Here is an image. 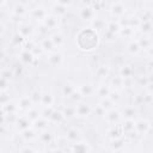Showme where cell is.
Instances as JSON below:
<instances>
[{
	"label": "cell",
	"mask_w": 153,
	"mask_h": 153,
	"mask_svg": "<svg viewBox=\"0 0 153 153\" xmlns=\"http://www.w3.org/2000/svg\"><path fill=\"white\" fill-rule=\"evenodd\" d=\"M98 33L94 29H86L79 32L78 35V45L84 51L93 50L98 47Z\"/></svg>",
	"instance_id": "cell-1"
},
{
	"label": "cell",
	"mask_w": 153,
	"mask_h": 153,
	"mask_svg": "<svg viewBox=\"0 0 153 153\" xmlns=\"http://www.w3.org/2000/svg\"><path fill=\"white\" fill-rule=\"evenodd\" d=\"M44 26L48 29H55L59 24V18L56 16H45V18L43 19Z\"/></svg>",
	"instance_id": "cell-2"
},
{
	"label": "cell",
	"mask_w": 153,
	"mask_h": 153,
	"mask_svg": "<svg viewBox=\"0 0 153 153\" xmlns=\"http://www.w3.org/2000/svg\"><path fill=\"white\" fill-rule=\"evenodd\" d=\"M74 110H75V114H76L78 116H80V117L87 116V115L90 114V111H91L90 106H88L87 104H82V103L78 104V105L74 108Z\"/></svg>",
	"instance_id": "cell-3"
},
{
	"label": "cell",
	"mask_w": 153,
	"mask_h": 153,
	"mask_svg": "<svg viewBox=\"0 0 153 153\" xmlns=\"http://www.w3.org/2000/svg\"><path fill=\"white\" fill-rule=\"evenodd\" d=\"M94 17V12L90 6H85L84 8H81L80 11V18L84 20H91Z\"/></svg>",
	"instance_id": "cell-4"
},
{
	"label": "cell",
	"mask_w": 153,
	"mask_h": 153,
	"mask_svg": "<svg viewBox=\"0 0 153 153\" xmlns=\"http://www.w3.org/2000/svg\"><path fill=\"white\" fill-rule=\"evenodd\" d=\"M105 117H106V120H108L110 123H115V122H117V121L120 120L121 115H120V112H118L117 110H115V109L112 108V109L108 110V112L105 114Z\"/></svg>",
	"instance_id": "cell-5"
},
{
	"label": "cell",
	"mask_w": 153,
	"mask_h": 153,
	"mask_svg": "<svg viewBox=\"0 0 153 153\" xmlns=\"http://www.w3.org/2000/svg\"><path fill=\"white\" fill-rule=\"evenodd\" d=\"M48 61H49L50 65L57 66V65H60L62 62V55L60 53H51L49 55V57H48Z\"/></svg>",
	"instance_id": "cell-6"
},
{
	"label": "cell",
	"mask_w": 153,
	"mask_h": 153,
	"mask_svg": "<svg viewBox=\"0 0 153 153\" xmlns=\"http://www.w3.org/2000/svg\"><path fill=\"white\" fill-rule=\"evenodd\" d=\"M78 91L80 92V94H81L82 97H86V96L92 94V93L94 92V88H93V86L90 85V84H84V85L80 86V88H79Z\"/></svg>",
	"instance_id": "cell-7"
},
{
	"label": "cell",
	"mask_w": 153,
	"mask_h": 153,
	"mask_svg": "<svg viewBox=\"0 0 153 153\" xmlns=\"http://www.w3.org/2000/svg\"><path fill=\"white\" fill-rule=\"evenodd\" d=\"M111 13H112L114 16H116V17L122 16V14L124 13V6H123L122 4H120V2L114 4L112 7H111Z\"/></svg>",
	"instance_id": "cell-8"
},
{
	"label": "cell",
	"mask_w": 153,
	"mask_h": 153,
	"mask_svg": "<svg viewBox=\"0 0 153 153\" xmlns=\"http://www.w3.org/2000/svg\"><path fill=\"white\" fill-rule=\"evenodd\" d=\"M105 111H108V110H110V109H112L114 108V105H115V103H114V100L111 99V98H109V97H105V98H102V100H100V104H99Z\"/></svg>",
	"instance_id": "cell-9"
},
{
	"label": "cell",
	"mask_w": 153,
	"mask_h": 153,
	"mask_svg": "<svg viewBox=\"0 0 153 153\" xmlns=\"http://www.w3.org/2000/svg\"><path fill=\"white\" fill-rule=\"evenodd\" d=\"M140 50H141V48H140V44H139L137 41H131V42L128 44V51H129L131 55L139 54Z\"/></svg>",
	"instance_id": "cell-10"
},
{
	"label": "cell",
	"mask_w": 153,
	"mask_h": 153,
	"mask_svg": "<svg viewBox=\"0 0 153 153\" xmlns=\"http://www.w3.org/2000/svg\"><path fill=\"white\" fill-rule=\"evenodd\" d=\"M96 92H97V94H98L100 98H105V97H109V96H110V88H109V86H106V85H100V86H98V88L96 90Z\"/></svg>",
	"instance_id": "cell-11"
},
{
	"label": "cell",
	"mask_w": 153,
	"mask_h": 153,
	"mask_svg": "<svg viewBox=\"0 0 153 153\" xmlns=\"http://www.w3.org/2000/svg\"><path fill=\"white\" fill-rule=\"evenodd\" d=\"M35 59L33 54L29 50H24L20 53V60L24 62V63H31V61Z\"/></svg>",
	"instance_id": "cell-12"
},
{
	"label": "cell",
	"mask_w": 153,
	"mask_h": 153,
	"mask_svg": "<svg viewBox=\"0 0 153 153\" xmlns=\"http://www.w3.org/2000/svg\"><path fill=\"white\" fill-rule=\"evenodd\" d=\"M31 14H32V17H33L35 19H44L45 16H47V12L44 11V8L38 7V8H35Z\"/></svg>",
	"instance_id": "cell-13"
},
{
	"label": "cell",
	"mask_w": 153,
	"mask_h": 153,
	"mask_svg": "<svg viewBox=\"0 0 153 153\" xmlns=\"http://www.w3.org/2000/svg\"><path fill=\"white\" fill-rule=\"evenodd\" d=\"M31 32H32V29H31L30 25H22V26L19 27V31H18V33H19L23 38H26Z\"/></svg>",
	"instance_id": "cell-14"
},
{
	"label": "cell",
	"mask_w": 153,
	"mask_h": 153,
	"mask_svg": "<svg viewBox=\"0 0 153 153\" xmlns=\"http://www.w3.org/2000/svg\"><path fill=\"white\" fill-rule=\"evenodd\" d=\"M54 43H53V41L50 39V38H45V39H43V42H42V44H41V48L43 49V50H45V51H51L53 49H54Z\"/></svg>",
	"instance_id": "cell-15"
},
{
	"label": "cell",
	"mask_w": 153,
	"mask_h": 153,
	"mask_svg": "<svg viewBox=\"0 0 153 153\" xmlns=\"http://www.w3.org/2000/svg\"><path fill=\"white\" fill-rule=\"evenodd\" d=\"M50 39L53 41V43H54V45H55V47H56V45H57V47H60V45L63 43V41H65V39H63V36H62L60 32L54 33V35L50 37Z\"/></svg>",
	"instance_id": "cell-16"
},
{
	"label": "cell",
	"mask_w": 153,
	"mask_h": 153,
	"mask_svg": "<svg viewBox=\"0 0 153 153\" xmlns=\"http://www.w3.org/2000/svg\"><path fill=\"white\" fill-rule=\"evenodd\" d=\"M18 104H19L18 106L22 108V109H30L31 108V104H32V100L30 99V97H23L19 100Z\"/></svg>",
	"instance_id": "cell-17"
},
{
	"label": "cell",
	"mask_w": 153,
	"mask_h": 153,
	"mask_svg": "<svg viewBox=\"0 0 153 153\" xmlns=\"http://www.w3.org/2000/svg\"><path fill=\"white\" fill-rule=\"evenodd\" d=\"M120 72H121V76L122 78H130L131 74H133V68L130 66H123Z\"/></svg>",
	"instance_id": "cell-18"
},
{
	"label": "cell",
	"mask_w": 153,
	"mask_h": 153,
	"mask_svg": "<svg viewBox=\"0 0 153 153\" xmlns=\"http://www.w3.org/2000/svg\"><path fill=\"white\" fill-rule=\"evenodd\" d=\"M74 91H75L74 85H72V84H69V82H67V84L62 87V93H63L65 96H67V97H69Z\"/></svg>",
	"instance_id": "cell-19"
},
{
	"label": "cell",
	"mask_w": 153,
	"mask_h": 153,
	"mask_svg": "<svg viewBox=\"0 0 153 153\" xmlns=\"http://www.w3.org/2000/svg\"><path fill=\"white\" fill-rule=\"evenodd\" d=\"M13 13L17 14V16H23V14L26 13V8H25L24 5H22V4H17V5L13 7Z\"/></svg>",
	"instance_id": "cell-20"
},
{
	"label": "cell",
	"mask_w": 153,
	"mask_h": 153,
	"mask_svg": "<svg viewBox=\"0 0 153 153\" xmlns=\"http://www.w3.org/2000/svg\"><path fill=\"white\" fill-rule=\"evenodd\" d=\"M41 103H42L44 106H50V105L53 104V97H51L50 94L44 93V94H42V97H41Z\"/></svg>",
	"instance_id": "cell-21"
},
{
	"label": "cell",
	"mask_w": 153,
	"mask_h": 153,
	"mask_svg": "<svg viewBox=\"0 0 153 153\" xmlns=\"http://www.w3.org/2000/svg\"><path fill=\"white\" fill-rule=\"evenodd\" d=\"M104 27H105V23L102 19H96L94 18V20H93V29L96 31H98V30H102Z\"/></svg>",
	"instance_id": "cell-22"
},
{
	"label": "cell",
	"mask_w": 153,
	"mask_h": 153,
	"mask_svg": "<svg viewBox=\"0 0 153 153\" xmlns=\"http://www.w3.org/2000/svg\"><path fill=\"white\" fill-rule=\"evenodd\" d=\"M151 29H152L151 22H149V20H143V23L141 24V30H142L145 33H149V32H151Z\"/></svg>",
	"instance_id": "cell-23"
},
{
	"label": "cell",
	"mask_w": 153,
	"mask_h": 153,
	"mask_svg": "<svg viewBox=\"0 0 153 153\" xmlns=\"http://www.w3.org/2000/svg\"><path fill=\"white\" fill-rule=\"evenodd\" d=\"M54 8H55V13H56V14H65V13L67 12L66 6H63V5H59V4H57Z\"/></svg>",
	"instance_id": "cell-24"
},
{
	"label": "cell",
	"mask_w": 153,
	"mask_h": 153,
	"mask_svg": "<svg viewBox=\"0 0 153 153\" xmlns=\"http://www.w3.org/2000/svg\"><path fill=\"white\" fill-rule=\"evenodd\" d=\"M106 29H108V30H109L110 32H115V31H118V30H120L121 27L118 26V24H117V23L115 24V23L112 22V23H109V24H108Z\"/></svg>",
	"instance_id": "cell-25"
},
{
	"label": "cell",
	"mask_w": 153,
	"mask_h": 153,
	"mask_svg": "<svg viewBox=\"0 0 153 153\" xmlns=\"http://www.w3.org/2000/svg\"><path fill=\"white\" fill-rule=\"evenodd\" d=\"M23 136L26 137V139H32L35 136V134H33L32 130H29V128H27V129H24L23 130Z\"/></svg>",
	"instance_id": "cell-26"
},
{
	"label": "cell",
	"mask_w": 153,
	"mask_h": 153,
	"mask_svg": "<svg viewBox=\"0 0 153 153\" xmlns=\"http://www.w3.org/2000/svg\"><path fill=\"white\" fill-rule=\"evenodd\" d=\"M41 97H42L41 93H38V92H33V93L30 96V99H31L32 102H41Z\"/></svg>",
	"instance_id": "cell-27"
},
{
	"label": "cell",
	"mask_w": 153,
	"mask_h": 153,
	"mask_svg": "<svg viewBox=\"0 0 153 153\" xmlns=\"http://www.w3.org/2000/svg\"><path fill=\"white\" fill-rule=\"evenodd\" d=\"M123 115H126L127 118H131L133 115H134V109H131V108H127V109L123 111Z\"/></svg>",
	"instance_id": "cell-28"
},
{
	"label": "cell",
	"mask_w": 153,
	"mask_h": 153,
	"mask_svg": "<svg viewBox=\"0 0 153 153\" xmlns=\"http://www.w3.org/2000/svg\"><path fill=\"white\" fill-rule=\"evenodd\" d=\"M36 123L39 124V129H45V128H47V121H45V120L36 118Z\"/></svg>",
	"instance_id": "cell-29"
},
{
	"label": "cell",
	"mask_w": 153,
	"mask_h": 153,
	"mask_svg": "<svg viewBox=\"0 0 153 153\" xmlns=\"http://www.w3.org/2000/svg\"><path fill=\"white\" fill-rule=\"evenodd\" d=\"M7 87V80L5 78H0V90H5Z\"/></svg>",
	"instance_id": "cell-30"
},
{
	"label": "cell",
	"mask_w": 153,
	"mask_h": 153,
	"mask_svg": "<svg viewBox=\"0 0 153 153\" xmlns=\"http://www.w3.org/2000/svg\"><path fill=\"white\" fill-rule=\"evenodd\" d=\"M56 2H57L59 5H63V6H67V5H69V4L72 2V0H56Z\"/></svg>",
	"instance_id": "cell-31"
},
{
	"label": "cell",
	"mask_w": 153,
	"mask_h": 153,
	"mask_svg": "<svg viewBox=\"0 0 153 153\" xmlns=\"http://www.w3.org/2000/svg\"><path fill=\"white\" fill-rule=\"evenodd\" d=\"M2 32H4V25L0 23V36L2 35Z\"/></svg>",
	"instance_id": "cell-32"
},
{
	"label": "cell",
	"mask_w": 153,
	"mask_h": 153,
	"mask_svg": "<svg viewBox=\"0 0 153 153\" xmlns=\"http://www.w3.org/2000/svg\"><path fill=\"white\" fill-rule=\"evenodd\" d=\"M81 1H82L84 4H86V6H87V5H88V4L91 2V0H81Z\"/></svg>",
	"instance_id": "cell-33"
},
{
	"label": "cell",
	"mask_w": 153,
	"mask_h": 153,
	"mask_svg": "<svg viewBox=\"0 0 153 153\" xmlns=\"http://www.w3.org/2000/svg\"><path fill=\"white\" fill-rule=\"evenodd\" d=\"M5 1H6V0H0V5H2V4L5 2Z\"/></svg>",
	"instance_id": "cell-34"
}]
</instances>
